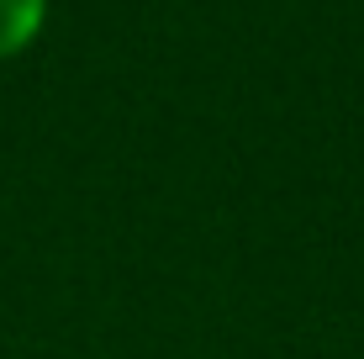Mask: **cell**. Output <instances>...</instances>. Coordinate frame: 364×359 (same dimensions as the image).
Here are the masks:
<instances>
[{"label": "cell", "instance_id": "cell-1", "mask_svg": "<svg viewBox=\"0 0 364 359\" xmlns=\"http://www.w3.org/2000/svg\"><path fill=\"white\" fill-rule=\"evenodd\" d=\"M48 27V0H0V64L21 58Z\"/></svg>", "mask_w": 364, "mask_h": 359}]
</instances>
